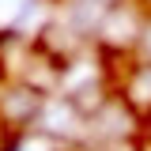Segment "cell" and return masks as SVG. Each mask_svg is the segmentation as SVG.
<instances>
[{"label": "cell", "mask_w": 151, "mask_h": 151, "mask_svg": "<svg viewBox=\"0 0 151 151\" xmlns=\"http://www.w3.org/2000/svg\"><path fill=\"white\" fill-rule=\"evenodd\" d=\"M144 151H151V147H144Z\"/></svg>", "instance_id": "8"}, {"label": "cell", "mask_w": 151, "mask_h": 151, "mask_svg": "<svg viewBox=\"0 0 151 151\" xmlns=\"http://www.w3.org/2000/svg\"><path fill=\"white\" fill-rule=\"evenodd\" d=\"M0 79H4V72H0Z\"/></svg>", "instance_id": "7"}, {"label": "cell", "mask_w": 151, "mask_h": 151, "mask_svg": "<svg viewBox=\"0 0 151 151\" xmlns=\"http://www.w3.org/2000/svg\"><path fill=\"white\" fill-rule=\"evenodd\" d=\"M45 98L49 94L34 91V87H27V83H19V79H4L0 83V121H4V129L8 132H34V121L42 106H45Z\"/></svg>", "instance_id": "4"}, {"label": "cell", "mask_w": 151, "mask_h": 151, "mask_svg": "<svg viewBox=\"0 0 151 151\" xmlns=\"http://www.w3.org/2000/svg\"><path fill=\"white\" fill-rule=\"evenodd\" d=\"M34 132L42 140L57 144V147H64V144L68 147H79L87 140V117L76 110L64 94H49L45 106H42V113H38V121H34Z\"/></svg>", "instance_id": "2"}, {"label": "cell", "mask_w": 151, "mask_h": 151, "mask_svg": "<svg viewBox=\"0 0 151 151\" xmlns=\"http://www.w3.org/2000/svg\"><path fill=\"white\" fill-rule=\"evenodd\" d=\"M4 136H8V129H4V121H0V140H4Z\"/></svg>", "instance_id": "6"}, {"label": "cell", "mask_w": 151, "mask_h": 151, "mask_svg": "<svg viewBox=\"0 0 151 151\" xmlns=\"http://www.w3.org/2000/svg\"><path fill=\"white\" fill-rule=\"evenodd\" d=\"M144 27H147L144 4H136V0H117V4H110V8L102 12L91 42L106 57H121V53H129V49H140Z\"/></svg>", "instance_id": "1"}, {"label": "cell", "mask_w": 151, "mask_h": 151, "mask_svg": "<svg viewBox=\"0 0 151 151\" xmlns=\"http://www.w3.org/2000/svg\"><path fill=\"white\" fill-rule=\"evenodd\" d=\"M117 94H121V98H125L140 117L151 113V60H147V57H144V60H136L132 68H125Z\"/></svg>", "instance_id": "5"}, {"label": "cell", "mask_w": 151, "mask_h": 151, "mask_svg": "<svg viewBox=\"0 0 151 151\" xmlns=\"http://www.w3.org/2000/svg\"><path fill=\"white\" fill-rule=\"evenodd\" d=\"M136 132H140V113L117 91L102 102V110L94 117H87V140L91 144H132Z\"/></svg>", "instance_id": "3"}]
</instances>
